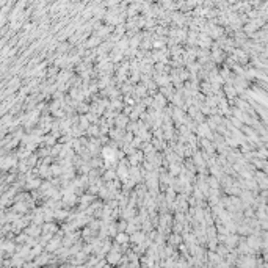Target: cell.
Wrapping results in <instances>:
<instances>
[{
	"label": "cell",
	"mask_w": 268,
	"mask_h": 268,
	"mask_svg": "<svg viewBox=\"0 0 268 268\" xmlns=\"http://www.w3.org/2000/svg\"><path fill=\"white\" fill-rule=\"evenodd\" d=\"M14 210H16V212H25V210H27V206H25L24 202H17V204L14 206Z\"/></svg>",
	"instance_id": "cell-9"
},
{
	"label": "cell",
	"mask_w": 268,
	"mask_h": 268,
	"mask_svg": "<svg viewBox=\"0 0 268 268\" xmlns=\"http://www.w3.org/2000/svg\"><path fill=\"white\" fill-rule=\"evenodd\" d=\"M55 138L57 136H43V141H44V144H47V146H52V144H55Z\"/></svg>",
	"instance_id": "cell-7"
},
{
	"label": "cell",
	"mask_w": 268,
	"mask_h": 268,
	"mask_svg": "<svg viewBox=\"0 0 268 268\" xmlns=\"http://www.w3.org/2000/svg\"><path fill=\"white\" fill-rule=\"evenodd\" d=\"M146 240V234L144 232H133V234H130V242L132 243H136V245H141L143 242Z\"/></svg>",
	"instance_id": "cell-2"
},
{
	"label": "cell",
	"mask_w": 268,
	"mask_h": 268,
	"mask_svg": "<svg viewBox=\"0 0 268 268\" xmlns=\"http://www.w3.org/2000/svg\"><path fill=\"white\" fill-rule=\"evenodd\" d=\"M114 240H116L119 245H127V243L130 242V237L127 235V232H126V231H121L116 237H114Z\"/></svg>",
	"instance_id": "cell-3"
},
{
	"label": "cell",
	"mask_w": 268,
	"mask_h": 268,
	"mask_svg": "<svg viewBox=\"0 0 268 268\" xmlns=\"http://www.w3.org/2000/svg\"><path fill=\"white\" fill-rule=\"evenodd\" d=\"M119 259H121V252L118 251V249H110V252H108V256H107V262L108 263H118L119 262Z\"/></svg>",
	"instance_id": "cell-1"
},
{
	"label": "cell",
	"mask_w": 268,
	"mask_h": 268,
	"mask_svg": "<svg viewBox=\"0 0 268 268\" xmlns=\"http://www.w3.org/2000/svg\"><path fill=\"white\" fill-rule=\"evenodd\" d=\"M169 243H171V246H180V243H182V238L179 237V234L176 235V232L169 237Z\"/></svg>",
	"instance_id": "cell-5"
},
{
	"label": "cell",
	"mask_w": 268,
	"mask_h": 268,
	"mask_svg": "<svg viewBox=\"0 0 268 268\" xmlns=\"http://www.w3.org/2000/svg\"><path fill=\"white\" fill-rule=\"evenodd\" d=\"M52 168V174H55V176H58V174H63V168L61 166H58V165H53V166H50Z\"/></svg>",
	"instance_id": "cell-8"
},
{
	"label": "cell",
	"mask_w": 268,
	"mask_h": 268,
	"mask_svg": "<svg viewBox=\"0 0 268 268\" xmlns=\"http://www.w3.org/2000/svg\"><path fill=\"white\" fill-rule=\"evenodd\" d=\"M116 124L119 126V129H124L126 124H127V116H124V114H121V116H118L116 119Z\"/></svg>",
	"instance_id": "cell-6"
},
{
	"label": "cell",
	"mask_w": 268,
	"mask_h": 268,
	"mask_svg": "<svg viewBox=\"0 0 268 268\" xmlns=\"http://www.w3.org/2000/svg\"><path fill=\"white\" fill-rule=\"evenodd\" d=\"M71 215H69V212L67 210H61V209H57L55 210V218L57 219H67Z\"/></svg>",
	"instance_id": "cell-4"
}]
</instances>
